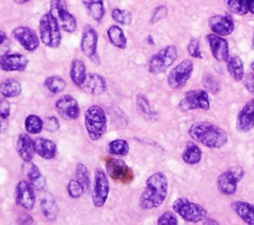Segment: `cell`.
I'll return each mask as SVG.
<instances>
[{"label": "cell", "instance_id": "obj_33", "mask_svg": "<svg viewBox=\"0 0 254 225\" xmlns=\"http://www.w3.org/2000/svg\"><path fill=\"white\" fill-rule=\"evenodd\" d=\"M106 152L112 156L123 157L129 153V145L124 139H115L107 144Z\"/></svg>", "mask_w": 254, "mask_h": 225}, {"label": "cell", "instance_id": "obj_10", "mask_svg": "<svg viewBox=\"0 0 254 225\" xmlns=\"http://www.w3.org/2000/svg\"><path fill=\"white\" fill-rule=\"evenodd\" d=\"M193 70V62L190 59H184L179 62L168 74L167 81L171 88H183L191 76Z\"/></svg>", "mask_w": 254, "mask_h": 225}, {"label": "cell", "instance_id": "obj_42", "mask_svg": "<svg viewBox=\"0 0 254 225\" xmlns=\"http://www.w3.org/2000/svg\"><path fill=\"white\" fill-rule=\"evenodd\" d=\"M187 49H188L189 54L192 57H194V58H201L202 57L200 48H199V42H198L197 39H195V38L190 39L189 44H188Z\"/></svg>", "mask_w": 254, "mask_h": 225}, {"label": "cell", "instance_id": "obj_15", "mask_svg": "<svg viewBox=\"0 0 254 225\" xmlns=\"http://www.w3.org/2000/svg\"><path fill=\"white\" fill-rule=\"evenodd\" d=\"M105 168L107 174L117 181L126 182L130 181L133 177L132 169L120 159H108Z\"/></svg>", "mask_w": 254, "mask_h": 225}, {"label": "cell", "instance_id": "obj_8", "mask_svg": "<svg viewBox=\"0 0 254 225\" xmlns=\"http://www.w3.org/2000/svg\"><path fill=\"white\" fill-rule=\"evenodd\" d=\"M57 20L61 29L67 33H72L76 29V20L67 10L65 0H51L50 11Z\"/></svg>", "mask_w": 254, "mask_h": 225}, {"label": "cell", "instance_id": "obj_32", "mask_svg": "<svg viewBox=\"0 0 254 225\" xmlns=\"http://www.w3.org/2000/svg\"><path fill=\"white\" fill-rule=\"evenodd\" d=\"M92 19L98 23L101 22L104 14V0H81Z\"/></svg>", "mask_w": 254, "mask_h": 225}, {"label": "cell", "instance_id": "obj_2", "mask_svg": "<svg viewBox=\"0 0 254 225\" xmlns=\"http://www.w3.org/2000/svg\"><path fill=\"white\" fill-rule=\"evenodd\" d=\"M189 134L194 141L209 149H220L228 141L225 130L206 121H199L190 125Z\"/></svg>", "mask_w": 254, "mask_h": 225}, {"label": "cell", "instance_id": "obj_14", "mask_svg": "<svg viewBox=\"0 0 254 225\" xmlns=\"http://www.w3.org/2000/svg\"><path fill=\"white\" fill-rule=\"evenodd\" d=\"M56 110L65 120L77 119L80 114L79 105L74 97L69 94L61 96L56 102Z\"/></svg>", "mask_w": 254, "mask_h": 225}, {"label": "cell", "instance_id": "obj_26", "mask_svg": "<svg viewBox=\"0 0 254 225\" xmlns=\"http://www.w3.org/2000/svg\"><path fill=\"white\" fill-rule=\"evenodd\" d=\"M27 164V170L26 176L28 178V182L35 190H42L46 186V179L45 176L42 174L39 168L33 163H26Z\"/></svg>", "mask_w": 254, "mask_h": 225}, {"label": "cell", "instance_id": "obj_16", "mask_svg": "<svg viewBox=\"0 0 254 225\" xmlns=\"http://www.w3.org/2000/svg\"><path fill=\"white\" fill-rule=\"evenodd\" d=\"M205 40L209 46L212 56L216 60L226 61L229 58L230 55L228 42L222 36L210 33L205 36Z\"/></svg>", "mask_w": 254, "mask_h": 225}, {"label": "cell", "instance_id": "obj_7", "mask_svg": "<svg viewBox=\"0 0 254 225\" xmlns=\"http://www.w3.org/2000/svg\"><path fill=\"white\" fill-rule=\"evenodd\" d=\"M244 169L239 167H232L221 172L216 179L217 189L224 195H232L237 190V184L243 178Z\"/></svg>", "mask_w": 254, "mask_h": 225}, {"label": "cell", "instance_id": "obj_51", "mask_svg": "<svg viewBox=\"0 0 254 225\" xmlns=\"http://www.w3.org/2000/svg\"><path fill=\"white\" fill-rule=\"evenodd\" d=\"M204 224H218V222L215 221V220H213V219H207V218H205Z\"/></svg>", "mask_w": 254, "mask_h": 225}, {"label": "cell", "instance_id": "obj_48", "mask_svg": "<svg viewBox=\"0 0 254 225\" xmlns=\"http://www.w3.org/2000/svg\"><path fill=\"white\" fill-rule=\"evenodd\" d=\"M244 87L248 92L254 93V73H248L244 75Z\"/></svg>", "mask_w": 254, "mask_h": 225}, {"label": "cell", "instance_id": "obj_5", "mask_svg": "<svg viewBox=\"0 0 254 225\" xmlns=\"http://www.w3.org/2000/svg\"><path fill=\"white\" fill-rule=\"evenodd\" d=\"M173 209L186 222L197 223L205 220L207 216V210L202 205L186 197L177 198L173 202Z\"/></svg>", "mask_w": 254, "mask_h": 225}, {"label": "cell", "instance_id": "obj_35", "mask_svg": "<svg viewBox=\"0 0 254 225\" xmlns=\"http://www.w3.org/2000/svg\"><path fill=\"white\" fill-rule=\"evenodd\" d=\"M45 87L52 93H61L65 88V81L59 75H52L45 79Z\"/></svg>", "mask_w": 254, "mask_h": 225}, {"label": "cell", "instance_id": "obj_20", "mask_svg": "<svg viewBox=\"0 0 254 225\" xmlns=\"http://www.w3.org/2000/svg\"><path fill=\"white\" fill-rule=\"evenodd\" d=\"M254 128V99L248 101L237 114L236 129L245 133Z\"/></svg>", "mask_w": 254, "mask_h": 225}, {"label": "cell", "instance_id": "obj_21", "mask_svg": "<svg viewBox=\"0 0 254 225\" xmlns=\"http://www.w3.org/2000/svg\"><path fill=\"white\" fill-rule=\"evenodd\" d=\"M16 151L24 163H30L36 154L34 140L27 133L20 134L16 142Z\"/></svg>", "mask_w": 254, "mask_h": 225}, {"label": "cell", "instance_id": "obj_31", "mask_svg": "<svg viewBox=\"0 0 254 225\" xmlns=\"http://www.w3.org/2000/svg\"><path fill=\"white\" fill-rule=\"evenodd\" d=\"M107 37L109 42L116 48L120 50H124L127 46V39L125 37V34L123 30L117 26L112 25L107 30Z\"/></svg>", "mask_w": 254, "mask_h": 225}, {"label": "cell", "instance_id": "obj_18", "mask_svg": "<svg viewBox=\"0 0 254 225\" xmlns=\"http://www.w3.org/2000/svg\"><path fill=\"white\" fill-rule=\"evenodd\" d=\"M29 59L19 53H8L0 58V69L4 71H24Z\"/></svg>", "mask_w": 254, "mask_h": 225}, {"label": "cell", "instance_id": "obj_19", "mask_svg": "<svg viewBox=\"0 0 254 225\" xmlns=\"http://www.w3.org/2000/svg\"><path fill=\"white\" fill-rule=\"evenodd\" d=\"M208 26L212 33L219 36H228L234 30L233 19L229 15H214L209 18Z\"/></svg>", "mask_w": 254, "mask_h": 225}, {"label": "cell", "instance_id": "obj_53", "mask_svg": "<svg viewBox=\"0 0 254 225\" xmlns=\"http://www.w3.org/2000/svg\"><path fill=\"white\" fill-rule=\"evenodd\" d=\"M252 48L254 49V31H253V38H252Z\"/></svg>", "mask_w": 254, "mask_h": 225}, {"label": "cell", "instance_id": "obj_37", "mask_svg": "<svg viewBox=\"0 0 254 225\" xmlns=\"http://www.w3.org/2000/svg\"><path fill=\"white\" fill-rule=\"evenodd\" d=\"M74 175H75V179L81 183V185L84 187L85 190L87 188H89L90 177H89V171L85 165H83L81 163L77 164V166L75 168Z\"/></svg>", "mask_w": 254, "mask_h": 225}, {"label": "cell", "instance_id": "obj_22", "mask_svg": "<svg viewBox=\"0 0 254 225\" xmlns=\"http://www.w3.org/2000/svg\"><path fill=\"white\" fill-rule=\"evenodd\" d=\"M81 88L88 94L100 95L107 90V82L100 74L88 73Z\"/></svg>", "mask_w": 254, "mask_h": 225}, {"label": "cell", "instance_id": "obj_49", "mask_svg": "<svg viewBox=\"0 0 254 225\" xmlns=\"http://www.w3.org/2000/svg\"><path fill=\"white\" fill-rule=\"evenodd\" d=\"M20 224H32L34 223V219L29 215V214H24L19 218L18 221Z\"/></svg>", "mask_w": 254, "mask_h": 225}, {"label": "cell", "instance_id": "obj_28", "mask_svg": "<svg viewBox=\"0 0 254 225\" xmlns=\"http://www.w3.org/2000/svg\"><path fill=\"white\" fill-rule=\"evenodd\" d=\"M202 158V152L199 147L193 142H188L186 148L182 154L183 161L190 166L197 165Z\"/></svg>", "mask_w": 254, "mask_h": 225}, {"label": "cell", "instance_id": "obj_13", "mask_svg": "<svg viewBox=\"0 0 254 225\" xmlns=\"http://www.w3.org/2000/svg\"><path fill=\"white\" fill-rule=\"evenodd\" d=\"M13 38L28 52H34L39 48L40 40L34 30L26 26H18L12 31Z\"/></svg>", "mask_w": 254, "mask_h": 225}, {"label": "cell", "instance_id": "obj_47", "mask_svg": "<svg viewBox=\"0 0 254 225\" xmlns=\"http://www.w3.org/2000/svg\"><path fill=\"white\" fill-rule=\"evenodd\" d=\"M59 121L54 116H48L44 120V128L50 132H55L59 129Z\"/></svg>", "mask_w": 254, "mask_h": 225}, {"label": "cell", "instance_id": "obj_12", "mask_svg": "<svg viewBox=\"0 0 254 225\" xmlns=\"http://www.w3.org/2000/svg\"><path fill=\"white\" fill-rule=\"evenodd\" d=\"M98 36L96 31L89 25H86L82 31L80 40V49L83 55L92 60L94 63H99V56L97 54Z\"/></svg>", "mask_w": 254, "mask_h": 225}, {"label": "cell", "instance_id": "obj_24", "mask_svg": "<svg viewBox=\"0 0 254 225\" xmlns=\"http://www.w3.org/2000/svg\"><path fill=\"white\" fill-rule=\"evenodd\" d=\"M40 207L44 216L49 221H55L59 214V207L54 195L50 192H45L40 200Z\"/></svg>", "mask_w": 254, "mask_h": 225}, {"label": "cell", "instance_id": "obj_23", "mask_svg": "<svg viewBox=\"0 0 254 225\" xmlns=\"http://www.w3.org/2000/svg\"><path fill=\"white\" fill-rule=\"evenodd\" d=\"M34 146L36 154L41 158L52 160L56 157L57 145L54 141L44 137H38L34 140Z\"/></svg>", "mask_w": 254, "mask_h": 225}, {"label": "cell", "instance_id": "obj_43", "mask_svg": "<svg viewBox=\"0 0 254 225\" xmlns=\"http://www.w3.org/2000/svg\"><path fill=\"white\" fill-rule=\"evenodd\" d=\"M10 50V40L6 33L0 30V58L9 53Z\"/></svg>", "mask_w": 254, "mask_h": 225}, {"label": "cell", "instance_id": "obj_41", "mask_svg": "<svg viewBox=\"0 0 254 225\" xmlns=\"http://www.w3.org/2000/svg\"><path fill=\"white\" fill-rule=\"evenodd\" d=\"M136 104H137V107L138 109L146 114V115H150L152 114V110H151V106H150V103L147 99V97L142 94V93H139L137 96H136Z\"/></svg>", "mask_w": 254, "mask_h": 225}, {"label": "cell", "instance_id": "obj_27", "mask_svg": "<svg viewBox=\"0 0 254 225\" xmlns=\"http://www.w3.org/2000/svg\"><path fill=\"white\" fill-rule=\"evenodd\" d=\"M86 75V67L84 62L79 58H73L69 69V76L72 83L78 87H81Z\"/></svg>", "mask_w": 254, "mask_h": 225}, {"label": "cell", "instance_id": "obj_3", "mask_svg": "<svg viewBox=\"0 0 254 225\" xmlns=\"http://www.w3.org/2000/svg\"><path fill=\"white\" fill-rule=\"evenodd\" d=\"M84 126L91 140L97 141L102 138L107 128V119L104 110L98 105L88 107L84 113Z\"/></svg>", "mask_w": 254, "mask_h": 225}, {"label": "cell", "instance_id": "obj_52", "mask_svg": "<svg viewBox=\"0 0 254 225\" xmlns=\"http://www.w3.org/2000/svg\"><path fill=\"white\" fill-rule=\"evenodd\" d=\"M15 3H17V4H25V3H27V2H29L30 0H13Z\"/></svg>", "mask_w": 254, "mask_h": 225}, {"label": "cell", "instance_id": "obj_50", "mask_svg": "<svg viewBox=\"0 0 254 225\" xmlns=\"http://www.w3.org/2000/svg\"><path fill=\"white\" fill-rule=\"evenodd\" d=\"M248 11L254 15V0H246Z\"/></svg>", "mask_w": 254, "mask_h": 225}, {"label": "cell", "instance_id": "obj_25", "mask_svg": "<svg viewBox=\"0 0 254 225\" xmlns=\"http://www.w3.org/2000/svg\"><path fill=\"white\" fill-rule=\"evenodd\" d=\"M231 207L236 215L246 224L254 225V205L241 200L232 202Z\"/></svg>", "mask_w": 254, "mask_h": 225}, {"label": "cell", "instance_id": "obj_30", "mask_svg": "<svg viewBox=\"0 0 254 225\" xmlns=\"http://www.w3.org/2000/svg\"><path fill=\"white\" fill-rule=\"evenodd\" d=\"M22 87L19 81L14 78H8L0 83V93L4 98H14L21 94Z\"/></svg>", "mask_w": 254, "mask_h": 225}, {"label": "cell", "instance_id": "obj_40", "mask_svg": "<svg viewBox=\"0 0 254 225\" xmlns=\"http://www.w3.org/2000/svg\"><path fill=\"white\" fill-rule=\"evenodd\" d=\"M158 225H177L178 217L174 212L165 211L157 220Z\"/></svg>", "mask_w": 254, "mask_h": 225}, {"label": "cell", "instance_id": "obj_45", "mask_svg": "<svg viewBox=\"0 0 254 225\" xmlns=\"http://www.w3.org/2000/svg\"><path fill=\"white\" fill-rule=\"evenodd\" d=\"M168 14V9L166 6L164 5H161V6H158L154 12H153V15H152V18H151V22L154 24V23H157L159 22L160 20L164 19Z\"/></svg>", "mask_w": 254, "mask_h": 225}, {"label": "cell", "instance_id": "obj_44", "mask_svg": "<svg viewBox=\"0 0 254 225\" xmlns=\"http://www.w3.org/2000/svg\"><path fill=\"white\" fill-rule=\"evenodd\" d=\"M203 86L205 88H207L209 91L213 92V93H216L219 90L218 82L216 81V79L213 76H211L209 74L204 75V77H203Z\"/></svg>", "mask_w": 254, "mask_h": 225}, {"label": "cell", "instance_id": "obj_17", "mask_svg": "<svg viewBox=\"0 0 254 225\" xmlns=\"http://www.w3.org/2000/svg\"><path fill=\"white\" fill-rule=\"evenodd\" d=\"M15 199L18 205L26 210H31L36 202L35 189L25 180H20L15 188Z\"/></svg>", "mask_w": 254, "mask_h": 225}, {"label": "cell", "instance_id": "obj_36", "mask_svg": "<svg viewBox=\"0 0 254 225\" xmlns=\"http://www.w3.org/2000/svg\"><path fill=\"white\" fill-rule=\"evenodd\" d=\"M223 1L228 11L233 14L243 16L249 12L246 0H223Z\"/></svg>", "mask_w": 254, "mask_h": 225}, {"label": "cell", "instance_id": "obj_6", "mask_svg": "<svg viewBox=\"0 0 254 225\" xmlns=\"http://www.w3.org/2000/svg\"><path fill=\"white\" fill-rule=\"evenodd\" d=\"M178 57V49L174 45H169L155 55H153L149 60V71L154 74L162 73L166 71L177 59Z\"/></svg>", "mask_w": 254, "mask_h": 225}, {"label": "cell", "instance_id": "obj_1", "mask_svg": "<svg viewBox=\"0 0 254 225\" xmlns=\"http://www.w3.org/2000/svg\"><path fill=\"white\" fill-rule=\"evenodd\" d=\"M168 195V178L162 171H157L151 174L146 182L139 204L144 210L158 208L163 204Z\"/></svg>", "mask_w": 254, "mask_h": 225}, {"label": "cell", "instance_id": "obj_34", "mask_svg": "<svg viewBox=\"0 0 254 225\" xmlns=\"http://www.w3.org/2000/svg\"><path fill=\"white\" fill-rule=\"evenodd\" d=\"M25 129L28 134H39L44 129V121L37 115H28L25 119Z\"/></svg>", "mask_w": 254, "mask_h": 225}, {"label": "cell", "instance_id": "obj_11", "mask_svg": "<svg viewBox=\"0 0 254 225\" xmlns=\"http://www.w3.org/2000/svg\"><path fill=\"white\" fill-rule=\"evenodd\" d=\"M109 194V181L106 172L102 169H97L94 172L93 183H92V203L95 207H102Z\"/></svg>", "mask_w": 254, "mask_h": 225}, {"label": "cell", "instance_id": "obj_39", "mask_svg": "<svg viewBox=\"0 0 254 225\" xmlns=\"http://www.w3.org/2000/svg\"><path fill=\"white\" fill-rule=\"evenodd\" d=\"M84 191H85L84 187L75 178L70 179L68 181V183H67V192H68V195L71 198H79L84 193Z\"/></svg>", "mask_w": 254, "mask_h": 225}, {"label": "cell", "instance_id": "obj_4", "mask_svg": "<svg viewBox=\"0 0 254 225\" xmlns=\"http://www.w3.org/2000/svg\"><path fill=\"white\" fill-rule=\"evenodd\" d=\"M39 32L40 40L45 46L52 49H57L60 47L62 42L61 27L50 12L45 13L41 17L39 23Z\"/></svg>", "mask_w": 254, "mask_h": 225}, {"label": "cell", "instance_id": "obj_46", "mask_svg": "<svg viewBox=\"0 0 254 225\" xmlns=\"http://www.w3.org/2000/svg\"><path fill=\"white\" fill-rule=\"evenodd\" d=\"M11 105L5 98H0V120H6L10 116Z\"/></svg>", "mask_w": 254, "mask_h": 225}, {"label": "cell", "instance_id": "obj_38", "mask_svg": "<svg viewBox=\"0 0 254 225\" xmlns=\"http://www.w3.org/2000/svg\"><path fill=\"white\" fill-rule=\"evenodd\" d=\"M112 19L121 25H129L132 21V13L125 9L114 8L111 11Z\"/></svg>", "mask_w": 254, "mask_h": 225}, {"label": "cell", "instance_id": "obj_9", "mask_svg": "<svg viewBox=\"0 0 254 225\" xmlns=\"http://www.w3.org/2000/svg\"><path fill=\"white\" fill-rule=\"evenodd\" d=\"M179 107L182 111L190 110H208L210 108L209 96L206 90L194 89L186 92L185 96L180 101Z\"/></svg>", "mask_w": 254, "mask_h": 225}, {"label": "cell", "instance_id": "obj_54", "mask_svg": "<svg viewBox=\"0 0 254 225\" xmlns=\"http://www.w3.org/2000/svg\"><path fill=\"white\" fill-rule=\"evenodd\" d=\"M251 68H252V70L254 71V61L251 63Z\"/></svg>", "mask_w": 254, "mask_h": 225}, {"label": "cell", "instance_id": "obj_29", "mask_svg": "<svg viewBox=\"0 0 254 225\" xmlns=\"http://www.w3.org/2000/svg\"><path fill=\"white\" fill-rule=\"evenodd\" d=\"M226 66L229 75L235 81H241L244 78V65L239 56H229V58L226 60Z\"/></svg>", "mask_w": 254, "mask_h": 225}]
</instances>
